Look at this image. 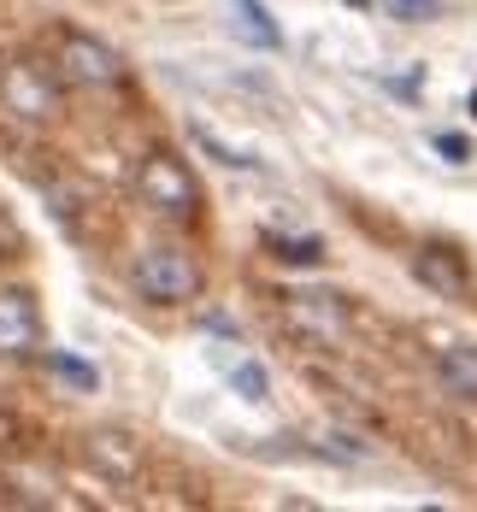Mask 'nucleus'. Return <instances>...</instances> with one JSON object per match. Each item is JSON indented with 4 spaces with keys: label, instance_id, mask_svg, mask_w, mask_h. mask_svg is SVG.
Wrapping results in <instances>:
<instances>
[{
    "label": "nucleus",
    "instance_id": "nucleus-1",
    "mask_svg": "<svg viewBox=\"0 0 477 512\" xmlns=\"http://www.w3.org/2000/svg\"><path fill=\"white\" fill-rule=\"evenodd\" d=\"M130 283L142 301H159V307H183L201 295V265L183 254V248H142L136 265H130Z\"/></svg>",
    "mask_w": 477,
    "mask_h": 512
},
{
    "label": "nucleus",
    "instance_id": "nucleus-2",
    "mask_svg": "<svg viewBox=\"0 0 477 512\" xmlns=\"http://www.w3.org/2000/svg\"><path fill=\"white\" fill-rule=\"evenodd\" d=\"M136 189H142V201L165 212V218H195L201 212V183H195V171L183 165L177 154H148L136 165Z\"/></svg>",
    "mask_w": 477,
    "mask_h": 512
},
{
    "label": "nucleus",
    "instance_id": "nucleus-3",
    "mask_svg": "<svg viewBox=\"0 0 477 512\" xmlns=\"http://www.w3.org/2000/svg\"><path fill=\"white\" fill-rule=\"evenodd\" d=\"M59 65H65L71 83H89V89L124 83V59L106 48L101 36H83V30H65V36H59Z\"/></svg>",
    "mask_w": 477,
    "mask_h": 512
},
{
    "label": "nucleus",
    "instance_id": "nucleus-4",
    "mask_svg": "<svg viewBox=\"0 0 477 512\" xmlns=\"http://www.w3.org/2000/svg\"><path fill=\"white\" fill-rule=\"evenodd\" d=\"M42 342V318L24 289H0V359H24Z\"/></svg>",
    "mask_w": 477,
    "mask_h": 512
},
{
    "label": "nucleus",
    "instance_id": "nucleus-5",
    "mask_svg": "<svg viewBox=\"0 0 477 512\" xmlns=\"http://www.w3.org/2000/svg\"><path fill=\"white\" fill-rule=\"evenodd\" d=\"M0 95H6V106H12V112H24V118H53V106H59L53 83L36 71V65H24V59L0 71Z\"/></svg>",
    "mask_w": 477,
    "mask_h": 512
},
{
    "label": "nucleus",
    "instance_id": "nucleus-6",
    "mask_svg": "<svg viewBox=\"0 0 477 512\" xmlns=\"http://www.w3.org/2000/svg\"><path fill=\"white\" fill-rule=\"evenodd\" d=\"M283 312H289L301 330H313L318 342H342V336H348V307H342L336 295H283Z\"/></svg>",
    "mask_w": 477,
    "mask_h": 512
},
{
    "label": "nucleus",
    "instance_id": "nucleus-7",
    "mask_svg": "<svg viewBox=\"0 0 477 512\" xmlns=\"http://www.w3.org/2000/svg\"><path fill=\"white\" fill-rule=\"evenodd\" d=\"M230 30H236V42H248V48L283 53V24L271 18L265 0H230Z\"/></svg>",
    "mask_w": 477,
    "mask_h": 512
},
{
    "label": "nucleus",
    "instance_id": "nucleus-8",
    "mask_svg": "<svg viewBox=\"0 0 477 512\" xmlns=\"http://www.w3.org/2000/svg\"><path fill=\"white\" fill-rule=\"evenodd\" d=\"M413 277H419L424 289H436L442 301H460L466 295V265L448 254V248H419L413 254Z\"/></svg>",
    "mask_w": 477,
    "mask_h": 512
},
{
    "label": "nucleus",
    "instance_id": "nucleus-9",
    "mask_svg": "<svg viewBox=\"0 0 477 512\" xmlns=\"http://www.w3.org/2000/svg\"><path fill=\"white\" fill-rule=\"evenodd\" d=\"M89 460H95V471H106L112 483H124V477H136V471H142L136 442H130V436H118V430H95V436H89Z\"/></svg>",
    "mask_w": 477,
    "mask_h": 512
},
{
    "label": "nucleus",
    "instance_id": "nucleus-10",
    "mask_svg": "<svg viewBox=\"0 0 477 512\" xmlns=\"http://www.w3.org/2000/svg\"><path fill=\"white\" fill-rule=\"evenodd\" d=\"M348 12H366V18H389V24H436L448 6L442 0H342Z\"/></svg>",
    "mask_w": 477,
    "mask_h": 512
},
{
    "label": "nucleus",
    "instance_id": "nucleus-11",
    "mask_svg": "<svg viewBox=\"0 0 477 512\" xmlns=\"http://www.w3.org/2000/svg\"><path fill=\"white\" fill-rule=\"evenodd\" d=\"M265 248L283 259V265H318V259H324V242H318V236H277V230H271Z\"/></svg>",
    "mask_w": 477,
    "mask_h": 512
},
{
    "label": "nucleus",
    "instance_id": "nucleus-12",
    "mask_svg": "<svg viewBox=\"0 0 477 512\" xmlns=\"http://www.w3.org/2000/svg\"><path fill=\"white\" fill-rule=\"evenodd\" d=\"M48 371L59 377V383L83 389V395H95V389H101V371H95L89 359H77V354H48Z\"/></svg>",
    "mask_w": 477,
    "mask_h": 512
},
{
    "label": "nucleus",
    "instance_id": "nucleus-13",
    "mask_svg": "<svg viewBox=\"0 0 477 512\" xmlns=\"http://www.w3.org/2000/svg\"><path fill=\"white\" fill-rule=\"evenodd\" d=\"M230 389H236L242 401H265V395H271V383H265V365H254V359H242V365L230 371Z\"/></svg>",
    "mask_w": 477,
    "mask_h": 512
},
{
    "label": "nucleus",
    "instance_id": "nucleus-14",
    "mask_svg": "<svg viewBox=\"0 0 477 512\" xmlns=\"http://www.w3.org/2000/svg\"><path fill=\"white\" fill-rule=\"evenodd\" d=\"M430 148L448 159V165H466V159H472V142H466V136H454V130H436V136H430Z\"/></svg>",
    "mask_w": 477,
    "mask_h": 512
},
{
    "label": "nucleus",
    "instance_id": "nucleus-15",
    "mask_svg": "<svg viewBox=\"0 0 477 512\" xmlns=\"http://www.w3.org/2000/svg\"><path fill=\"white\" fill-rule=\"evenodd\" d=\"M472 112H477V89H472Z\"/></svg>",
    "mask_w": 477,
    "mask_h": 512
}]
</instances>
